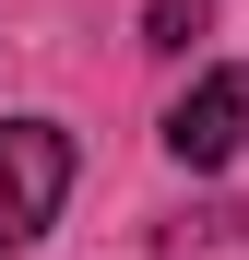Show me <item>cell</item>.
Wrapping results in <instances>:
<instances>
[{
	"label": "cell",
	"instance_id": "obj_1",
	"mask_svg": "<svg viewBox=\"0 0 249 260\" xmlns=\"http://www.w3.org/2000/svg\"><path fill=\"white\" fill-rule=\"evenodd\" d=\"M71 201V130L60 118H0V248H36Z\"/></svg>",
	"mask_w": 249,
	"mask_h": 260
},
{
	"label": "cell",
	"instance_id": "obj_2",
	"mask_svg": "<svg viewBox=\"0 0 249 260\" xmlns=\"http://www.w3.org/2000/svg\"><path fill=\"white\" fill-rule=\"evenodd\" d=\"M249 142V71H202L178 107H166V154L190 166V178H214V166H237Z\"/></svg>",
	"mask_w": 249,
	"mask_h": 260
},
{
	"label": "cell",
	"instance_id": "obj_3",
	"mask_svg": "<svg viewBox=\"0 0 249 260\" xmlns=\"http://www.w3.org/2000/svg\"><path fill=\"white\" fill-rule=\"evenodd\" d=\"M166 260H249V201L178 213V225H166Z\"/></svg>",
	"mask_w": 249,
	"mask_h": 260
},
{
	"label": "cell",
	"instance_id": "obj_4",
	"mask_svg": "<svg viewBox=\"0 0 249 260\" xmlns=\"http://www.w3.org/2000/svg\"><path fill=\"white\" fill-rule=\"evenodd\" d=\"M190 36H214L202 0H154V12H143V48H190Z\"/></svg>",
	"mask_w": 249,
	"mask_h": 260
}]
</instances>
